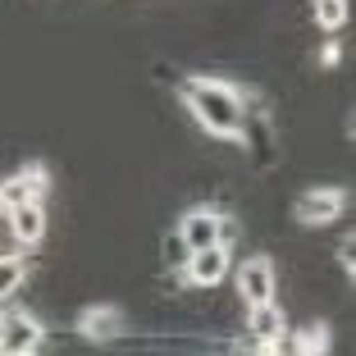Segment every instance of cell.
I'll return each instance as SVG.
<instances>
[{
  "label": "cell",
  "mask_w": 356,
  "mask_h": 356,
  "mask_svg": "<svg viewBox=\"0 0 356 356\" xmlns=\"http://www.w3.org/2000/svg\"><path fill=\"white\" fill-rule=\"evenodd\" d=\"M188 115L197 119L201 133H210L215 142H247V115H252V96L242 87L224 83V78H206V74H192L183 78L178 87Z\"/></svg>",
  "instance_id": "1"
},
{
  "label": "cell",
  "mask_w": 356,
  "mask_h": 356,
  "mask_svg": "<svg viewBox=\"0 0 356 356\" xmlns=\"http://www.w3.org/2000/svg\"><path fill=\"white\" fill-rule=\"evenodd\" d=\"M28 283V256L23 252H0V302H10Z\"/></svg>",
  "instance_id": "12"
},
{
  "label": "cell",
  "mask_w": 356,
  "mask_h": 356,
  "mask_svg": "<svg viewBox=\"0 0 356 356\" xmlns=\"http://www.w3.org/2000/svg\"><path fill=\"white\" fill-rule=\"evenodd\" d=\"M233 283H238V302L242 306H265V302H279V265H274V256L256 252L247 256V261L238 265V270H229Z\"/></svg>",
  "instance_id": "2"
},
{
  "label": "cell",
  "mask_w": 356,
  "mask_h": 356,
  "mask_svg": "<svg viewBox=\"0 0 356 356\" xmlns=\"http://www.w3.org/2000/svg\"><path fill=\"white\" fill-rule=\"evenodd\" d=\"M220 206H188L178 215V238L188 242V252L201 247H220Z\"/></svg>",
  "instance_id": "8"
},
{
  "label": "cell",
  "mask_w": 356,
  "mask_h": 356,
  "mask_svg": "<svg viewBox=\"0 0 356 356\" xmlns=\"http://www.w3.org/2000/svg\"><path fill=\"white\" fill-rule=\"evenodd\" d=\"M233 270V252L229 247H201V252L188 256V265L178 270V283L183 288H197V293H215Z\"/></svg>",
  "instance_id": "3"
},
{
  "label": "cell",
  "mask_w": 356,
  "mask_h": 356,
  "mask_svg": "<svg viewBox=\"0 0 356 356\" xmlns=\"http://www.w3.org/2000/svg\"><path fill=\"white\" fill-rule=\"evenodd\" d=\"M343 210H347V192L343 188H306L302 197L293 201V220L302 224V229H325V224H334Z\"/></svg>",
  "instance_id": "5"
},
{
  "label": "cell",
  "mask_w": 356,
  "mask_h": 356,
  "mask_svg": "<svg viewBox=\"0 0 356 356\" xmlns=\"http://www.w3.org/2000/svg\"><path fill=\"white\" fill-rule=\"evenodd\" d=\"M0 252H10V247H5V242H0Z\"/></svg>",
  "instance_id": "17"
},
{
  "label": "cell",
  "mask_w": 356,
  "mask_h": 356,
  "mask_svg": "<svg viewBox=\"0 0 356 356\" xmlns=\"http://www.w3.org/2000/svg\"><path fill=\"white\" fill-rule=\"evenodd\" d=\"M14 356H42V352H14Z\"/></svg>",
  "instance_id": "16"
},
{
  "label": "cell",
  "mask_w": 356,
  "mask_h": 356,
  "mask_svg": "<svg viewBox=\"0 0 356 356\" xmlns=\"http://www.w3.org/2000/svg\"><path fill=\"white\" fill-rule=\"evenodd\" d=\"M293 352H297V356H329V325H320V320H311V325H297Z\"/></svg>",
  "instance_id": "13"
},
{
  "label": "cell",
  "mask_w": 356,
  "mask_h": 356,
  "mask_svg": "<svg viewBox=\"0 0 356 356\" xmlns=\"http://www.w3.org/2000/svg\"><path fill=\"white\" fill-rule=\"evenodd\" d=\"M352 19V0H311V23L325 37H338Z\"/></svg>",
  "instance_id": "11"
},
{
  "label": "cell",
  "mask_w": 356,
  "mask_h": 356,
  "mask_svg": "<svg viewBox=\"0 0 356 356\" xmlns=\"http://www.w3.org/2000/svg\"><path fill=\"white\" fill-rule=\"evenodd\" d=\"M188 242H183V238H178V229H169L165 233V238H160V261H165V270H183V265H188Z\"/></svg>",
  "instance_id": "14"
},
{
  "label": "cell",
  "mask_w": 356,
  "mask_h": 356,
  "mask_svg": "<svg viewBox=\"0 0 356 356\" xmlns=\"http://www.w3.org/2000/svg\"><path fill=\"white\" fill-rule=\"evenodd\" d=\"M247 338L252 347L261 352H279L288 343V315H283L279 302H265V306H247Z\"/></svg>",
  "instance_id": "7"
},
{
  "label": "cell",
  "mask_w": 356,
  "mask_h": 356,
  "mask_svg": "<svg viewBox=\"0 0 356 356\" xmlns=\"http://www.w3.org/2000/svg\"><path fill=\"white\" fill-rule=\"evenodd\" d=\"M42 343H46V325L32 311H23V306H5L0 311V356L42 352Z\"/></svg>",
  "instance_id": "4"
},
{
  "label": "cell",
  "mask_w": 356,
  "mask_h": 356,
  "mask_svg": "<svg viewBox=\"0 0 356 356\" xmlns=\"http://www.w3.org/2000/svg\"><path fill=\"white\" fill-rule=\"evenodd\" d=\"M124 334H128V315H124V306L101 302V306H87V311H78V338H83V343L105 347V343H119Z\"/></svg>",
  "instance_id": "6"
},
{
  "label": "cell",
  "mask_w": 356,
  "mask_h": 356,
  "mask_svg": "<svg viewBox=\"0 0 356 356\" xmlns=\"http://www.w3.org/2000/svg\"><path fill=\"white\" fill-rule=\"evenodd\" d=\"M10 233H14V247L37 252L46 242V233H51V210H46V201H23V206H14L10 210Z\"/></svg>",
  "instance_id": "9"
},
{
  "label": "cell",
  "mask_w": 356,
  "mask_h": 356,
  "mask_svg": "<svg viewBox=\"0 0 356 356\" xmlns=\"http://www.w3.org/2000/svg\"><path fill=\"white\" fill-rule=\"evenodd\" d=\"M238 233H242V224L233 220L229 210H224V215H220V247H233V242H238Z\"/></svg>",
  "instance_id": "15"
},
{
  "label": "cell",
  "mask_w": 356,
  "mask_h": 356,
  "mask_svg": "<svg viewBox=\"0 0 356 356\" xmlns=\"http://www.w3.org/2000/svg\"><path fill=\"white\" fill-rule=\"evenodd\" d=\"M46 192H51V178H46L42 165H28L14 178H0V201H5V210L23 206V201H46Z\"/></svg>",
  "instance_id": "10"
}]
</instances>
